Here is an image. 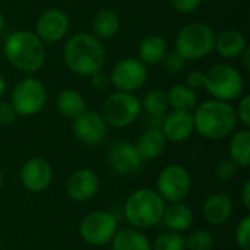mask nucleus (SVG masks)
<instances>
[{
  "label": "nucleus",
  "instance_id": "1",
  "mask_svg": "<svg viewBox=\"0 0 250 250\" xmlns=\"http://www.w3.org/2000/svg\"><path fill=\"white\" fill-rule=\"evenodd\" d=\"M63 60L67 69L78 76H91L103 69L105 48L97 37L86 32L72 35L63 47Z\"/></svg>",
  "mask_w": 250,
  "mask_h": 250
},
{
  "label": "nucleus",
  "instance_id": "2",
  "mask_svg": "<svg viewBox=\"0 0 250 250\" xmlns=\"http://www.w3.org/2000/svg\"><path fill=\"white\" fill-rule=\"evenodd\" d=\"M193 111L195 130L207 139H224L236 129V108L227 101L208 100L202 104H198Z\"/></svg>",
  "mask_w": 250,
  "mask_h": 250
},
{
  "label": "nucleus",
  "instance_id": "3",
  "mask_svg": "<svg viewBox=\"0 0 250 250\" xmlns=\"http://www.w3.org/2000/svg\"><path fill=\"white\" fill-rule=\"evenodd\" d=\"M4 57L18 70L32 75L38 72L45 62V48L42 41L31 31H16L10 34L3 47Z\"/></svg>",
  "mask_w": 250,
  "mask_h": 250
},
{
  "label": "nucleus",
  "instance_id": "4",
  "mask_svg": "<svg viewBox=\"0 0 250 250\" xmlns=\"http://www.w3.org/2000/svg\"><path fill=\"white\" fill-rule=\"evenodd\" d=\"M166 208L164 199L152 189H138L129 195L125 202V217L127 223L138 230L154 227L161 221Z\"/></svg>",
  "mask_w": 250,
  "mask_h": 250
},
{
  "label": "nucleus",
  "instance_id": "5",
  "mask_svg": "<svg viewBox=\"0 0 250 250\" xmlns=\"http://www.w3.org/2000/svg\"><path fill=\"white\" fill-rule=\"evenodd\" d=\"M214 29L204 22L188 23L176 35L174 50L186 60H199L209 56L215 48Z\"/></svg>",
  "mask_w": 250,
  "mask_h": 250
},
{
  "label": "nucleus",
  "instance_id": "6",
  "mask_svg": "<svg viewBox=\"0 0 250 250\" xmlns=\"http://www.w3.org/2000/svg\"><path fill=\"white\" fill-rule=\"evenodd\" d=\"M204 88L214 100L229 103L242 95L245 82L242 73L236 67L227 63H218L205 72Z\"/></svg>",
  "mask_w": 250,
  "mask_h": 250
},
{
  "label": "nucleus",
  "instance_id": "7",
  "mask_svg": "<svg viewBox=\"0 0 250 250\" xmlns=\"http://www.w3.org/2000/svg\"><path fill=\"white\" fill-rule=\"evenodd\" d=\"M142 113L141 101L136 95L130 92H113L110 94L101 105V117L105 125L122 129L130 126Z\"/></svg>",
  "mask_w": 250,
  "mask_h": 250
},
{
  "label": "nucleus",
  "instance_id": "8",
  "mask_svg": "<svg viewBox=\"0 0 250 250\" xmlns=\"http://www.w3.org/2000/svg\"><path fill=\"white\" fill-rule=\"evenodd\" d=\"M45 101V86L34 76H26L16 82L10 94V104L19 116H34L40 113L44 108Z\"/></svg>",
  "mask_w": 250,
  "mask_h": 250
},
{
  "label": "nucleus",
  "instance_id": "9",
  "mask_svg": "<svg viewBox=\"0 0 250 250\" xmlns=\"http://www.w3.org/2000/svg\"><path fill=\"white\" fill-rule=\"evenodd\" d=\"M117 231V220L105 211H92L86 214L79 224L82 240L91 246H104L111 242Z\"/></svg>",
  "mask_w": 250,
  "mask_h": 250
},
{
  "label": "nucleus",
  "instance_id": "10",
  "mask_svg": "<svg viewBox=\"0 0 250 250\" xmlns=\"http://www.w3.org/2000/svg\"><path fill=\"white\" fill-rule=\"evenodd\" d=\"M190 174L177 164L166 167L157 179V192L164 202H182L190 192Z\"/></svg>",
  "mask_w": 250,
  "mask_h": 250
},
{
  "label": "nucleus",
  "instance_id": "11",
  "mask_svg": "<svg viewBox=\"0 0 250 250\" xmlns=\"http://www.w3.org/2000/svg\"><path fill=\"white\" fill-rule=\"evenodd\" d=\"M110 83H113L117 91L130 92L141 89L146 81L148 72L146 66L139 59L126 57L117 62L110 72Z\"/></svg>",
  "mask_w": 250,
  "mask_h": 250
},
{
  "label": "nucleus",
  "instance_id": "12",
  "mask_svg": "<svg viewBox=\"0 0 250 250\" xmlns=\"http://www.w3.org/2000/svg\"><path fill=\"white\" fill-rule=\"evenodd\" d=\"M107 163L116 174L130 176L142 167L144 158L135 144L129 141H119L108 149Z\"/></svg>",
  "mask_w": 250,
  "mask_h": 250
},
{
  "label": "nucleus",
  "instance_id": "13",
  "mask_svg": "<svg viewBox=\"0 0 250 250\" xmlns=\"http://www.w3.org/2000/svg\"><path fill=\"white\" fill-rule=\"evenodd\" d=\"M72 130L75 138L81 144L86 146H94L105 139L107 125L100 113L94 110H85L79 117L73 120Z\"/></svg>",
  "mask_w": 250,
  "mask_h": 250
},
{
  "label": "nucleus",
  "instance_id": "14",
  "mask_svg": "<svg viewBox=\"0 0 250 250\" xmlns=\"http://www.w3.org/2000/svg\"><path fill=\"white\" fill-rule=\"evenodd\" d=\"M70 22L67 15L60 9L44 10L35 23V34L42 42H57L63 40L69 31Z\"/></svg>",
  "mask_w": 250,
  "mask_h": 250
},
{
  "label": "nucleus",
  "instance_id": "15",
  "mask_svg": "<svg viewBox=\"0 0 250 250\" xmlns=\"http://www.w3.org/2000/svg\"><path fill=\"white\" fill-rule=\"evenodd\" d=\"M53 180V170L50 164L40 157L26 160L21 168V182L29 192L38 193L45 190Z\"/></svg>",
  "mask_w": 250,
  "mask_h": 250
},
{
  "label": "nucleus",
  "instance_id": "16",
  "mask_svg": "<svg viewBox=\"0 0 250 250\" xmlns=\"http://www.w3.org/2000/svg\"><path fill=\"white\" fill-rule=\"evenodd\" d=\"M160 129L168 142H185L190 138V135L195 130L193 114L190 111L180 110H173L168 114L166 113Z\"/></svg>",
  "mask_w": 250,
  "mask_h": 250
},
{
  "label": "nucleus",
  "instance_id": "17",
  "mask_svg": "<svg viewBox=\"0 0 250 250\" xmlns=\"http://www.w3.org/2000/svg\"><path fill=\"white\" fill-rule=\"evenodd\" d=\"M100 188L98 176L89 168H79L70 174L66 183V192L76 202H86L95 196Z\"/></svg>",
  "mask_w": 250,
  "mask_h": 250
},
{
  "label": "nucleus",
  "instance_id": "18",
  "mask_svg": "<svg viewBox=\"0 0 250 250\" xmlns=\"http://www.w3.org/2000/svg\"><path fill=\"white\" fill-rule=\"evenodd\" d=\"M202 214L209 224L221 226L231 218L233 201L224 192L214 193L205 199L204 207H202Z\"/></svg>",
  "mask_w": 250,
  "mask_h": 250
},
{
  "label": "nucleus",
  "instance_id": "19",
  "mask_svg": "<svg viewBox=\"0 0 250 250\" xmlns=\"http://www.w3.org/2000/svg\"><path fill=\"white\" fill-rule=\"evenodd\" d=\"M161 221L168 230L183 233L190 229L193 223V212L182 202H170V205L164 208Z\"/></svg>",
  "mask_w": 250,
  "mask_h": 250
},
{
  "label": "nucleus",
  "instance_id": "20",
  "mask_svg": "<svg viewBox=\"0 0 250 250\" xmlns=\"http://www.w3.org/2000/svg\"><path fill=\"white\" fill-rule=\"evenodd\" d=\"M248 47L246 37L237 29H226L215 37V48L221 57L236 59Z\"/></svg>",
  "mask_w": 250,
  "mask_h": 250
},
{
  "label": "nucleus",
  "instance_id": "21",
  "mask_svg": "<svg viewBox=\"0 0 250 250\" xmlns=\"http://www.w3.org/2000/svg\"><path fill=\"white\" fill-rule=\"evenodd\" d=\"M167 139L163 135L161 129H146L138 138L135 144L144 161H151L158 158L166 149Z\"/></svg>",
  "mask_w": 250,
  "mask_h": 250
},
{
  "label": "nucleus",
  "instance_id": "22",
  "mask_svg": "<svg viewBox=\"0 0 250 250\" xmlns=\"http://www.w3.org/2000/svg\"><path fill=\"white\" fill-rule=\"evenodd\" d=\"M92 35L98 40H110L120 31V18L113 9L98 10L91 22Z\"/></svg>",
  "mask_w": 250,
  "mask_h": 250
},
{
  "label": "nucleus",
  "instance_id": "23",
  "mask_svg": "<svg viewBox=\"0 0 250 250\" xmlns=\"http://www.w3.org/2000/svg\"><path fill=\"white\" fill-rule=\"evenodd\" d=\"M56 107L63 117L75 120L86 110V103L81 92L67 88L59 92L56 98Z\"/></svg>",
  "mask_w": 250,
  "mask_h": 250
},
{
  "label": "nucleus",
  "instance_id": "24",
  "mask_svg": "<svg viewBox=\"0 0 250 250\" xmlns=\"http://www.w3.org/2000/svg\"><path fill=\"white\" fill-rule=\"evenodd\" d=\"M113 250H152L149 240L138 229H120L111 239Z\"/></svg>",
  "mask_w": 250,
  "mask_h": 250
},
{
  "label": "nucleus",
  "instance_id": "25",
  "mask_svg": "<svg viewBox=\"0 0 250 250\" xmlns=\"http://www.w3.org/2000/svg\"><path fill=\"white\" fill-rule=\"evenodd\" d=\"M167 41L161 35H148L145 37L138 48L139 60L146 64H157L161 63L163 57L167 53Z\"/></svg>",
  "mask_w": 250,
  "mask_h": 250
},
{
  "label": "nucleus",
  "instance_id": "26",
  "mask_svg": "<svg viewBox=\"0 0 250 250\" xmlns=\"http://www.w3.org/2000/svg\"><path fill=\"white\" fill-rule=\"evenodd\" d=\"M168 104L173 110L180 111H193L198 105V97L192 88H189L186 83H177L173 85L168 91Z\"/></svg>",
  "mask_w": 250,
  "mask_h": 250
},
{
  "label": "nucleus",
  "instance_id": "27",
  "mask_svg": "<svg viewBox=\"0 0 250 250\" xmlns=\"http://www.w3.org/2000/svg\"><path fill=\"white\" fill-rule=\"evenodd\" d=\"M230 158L239 167H249L250 164V132L248 129L234 133L229 145Z\"/></svg>",
  "mask_w": 250,
  "mask_h": 250
},
{
  "label": "nucleus",
  "instance_id": "28",
  "mask_svg": "<svg viewBox=\"0 0 250 250\" xmlns=\"http://www.w3.org/2000/svg\"><path fill=\"white\" fill-rule=\"evenodd\" d=\"M142 108L145 110L146 114H152V116H164L167 113V110L170 108L168 104V94L167 91L161 89V88H154L151 91H148L141 103Z\"/></svg>",
  "mask_w": 250,
  "mask_h": 250
},
{
  "label": "nucleus",
  "instance_id": "29",
  "mask_svg": "<svg viewBox=\"0 0 250 250\" xmlns=\"http://www.w3.org/2000/svg\"><path fill=\"white\" fill-rule=\"evenodd\" d=\"M152 250H185V237L182 233L177 231H164L151 245Z\"/></svg>",
  "mask_w": 250,
  "mask_h": 250
},
{
  "label": "nucleus",
  "instance_id": "30",
  "mask_svg": "<svg viewBox=\"0 0 250 250\" xmlns=\"http://www.w3.org/2000/svg\"><path fill=\"white\" fill-rule=\"evenodd\" d=\"M185 246L188 250H211L214 246V237L207 230H193L185 237Z\"/></svg>",
  "mask_w": 250,
  "mask_h": 250
},
{
  "label": "nucleus",
  "instance_id": "31",
  "mask_svg": "<svg viewBox=\"0 0 250 250\" xmlns=\"http://www.w3.org/2000/svg\"><path fill=\"white\" fill-rule=\"evenodd\" d=\"M186 59L176 50H167L166 56L163 57L161 63L164 66V69L170 73V75H179L185 67H186Z\"/></svg>",
  "mask_w": 250,
  "mask_h": 250
},
{
  "label": "nucleus",
  "instance_id": "32",
  "mask_svg": "<svg viewBox=\"0 0 250 250\" xmlns=\"http://www.w3.org/2000/svg\"><path fill=\"white\" fill-rule=\"evenodd\" d=\"M239 166L231 160V158H224L221 160L217 167H215V176L221 182H230L236 177Z\"/></svg>",
  "mask_w": 250,
  "mask_h": 250
},
{
  "label": "nucleus",
  "instance_id": "33",
  "mask_svg": "<svg viewBox=\"0 0 250 250\" xmlns=\"http://www.w3.org/2000/svg\"><path fill=\"white\" fill-rule=\"evenodd\" d=\"M236 243L242 250H250V217L246 215L237 224Z\"/></svg>",
  "mask_w": 250,
  "mask_h": 250
},
{
  "label": "nucleus",
  "instance_id": "34",
  "mask_svg": "<svg viewBox=\"0 0 250 250\" xmlns=\"http://www.w3.org/2000/svg\"><path fill=\"white\" fill-rule=\"evenodd\" d=\"M237 122H240L246 129L250 126V95L246 94L240 98L239 107L236 110Z\"/></svg>",
  "mask_w": 250,
  "mask_h": 250
},
{
  "label": "nucleus",
  "instance_id": "35",
  "mask_svg": "<svg viewBox=\"0 0 250 250\" xmlns=\"http://www.w3.org/2000/svg\"><path fill=\"white\" fill-rule=\"evenodd\" d=\"M16 111L10 101H0V126H9L16 119Z\"/></svg>",
  "mask_w": 250,
  "mask_h": 250
},
{
  "label": "nucleus",
  "instance_id": "36",
  "mask_svg": "<svg viewBox=\"0 0 250 250\" xmlns=\"http://www.w3.org/2000/svg\"><path fill=\"white\" fill-rule=\"evenodd\" d=\"M202 0H170V4L179 13H192L201 6Z\"/></svg>",
  "mask_w": 250,
  "mask_h": 250
},
{
  "label": "nucleus",
  "instance_id": "37",
  "mask_svg": "<svg viewBox=\"0 0 250 250\" xmlns=\"http://www.w3.org/2000/svg\"><path fill=\"white\" fill-rule=\"evenodd\" d=\"M89 78H91L92 88L97 89V91H105L110 86V76L105 72H103V69L95 72V73H92Z\"/></svg>",
  "mask_w": 250,
  "mask_h": 250
},
{
  "label": "nucleus",
  "instance_id": "38",
  "mask_svg": "<svg viewBox=\"0 0 250 250\" xmlns=\"http://www.w3.org/2000/svg\"><path fill=\"white\" fill-rule=\"evenodd\" d=\"M186 85L189 88H192L193 91L204 88V85H205V72H201V70L189 72L188 76H186Z\"/></svg>",
  "mask_w": 250,
  "mask_h": 250
},
{
  "label": "nucleus",
  "instance_id": "39",
  "mask_svg": "<svg viewBox=\"0 0 250 250\" xmlns=\"http://www.w3.org/2000/svg\"><path fill=\"white\" fill-rule=\"evenodd\" d=\"M242 202L246 209H250V182H246L242 190Z\"/></svg>",
  "mask_w": 250,
  "mask_h": 250
},
{
  "label": "nucleus",
  "instance_id": "40",
  "mask_svg": "<svg viewBox=\"0 0 250 250\" xmlns=\"http://www.w3.org/2000/svg\"><path fill=\"white\" fill-rule=\"evenodd\" d=\"M239 57H242L243 70H245V72H250V50H249V47H246V48L243 50V53H242Z\"/></svg>",
  "mask_w": 250,
  "mask_h": 250
},
{
  "label": "nucleus",
  "instance_id": "41",
  "mask_svg": "<svg viewBox=\"0 0 250 250\" xmlns=\"http://www.w3.org/2000/svg\"><path fill=\"white\" fill-rule=\"evenodd\" d=\"M4 91H6V79L3 78V75H0V98L3 97Z\"/></svg>",
  "mask_w": 250,
  "mask_h": 250
},
{
  "label": "nucleus",
  "instance_id": "42",
  "mask_svg": "<svg viewBox=\"0 0 250 250\" xmlns=\"http://www.w3.org/2000/svg\"><path fill=\"white\" fill-rule=\"evenodd\" d=\"M3 26H4V18H3V15L0 13V32L3 31Z\"/></svg>",
  "mask_w": 250,
  "mask_h": 250
},
{
  "label": "nucleus",
  "instance_id": "43",
  "mask_svg": "<svg viewBox=\"0 0 250 250\" xmlns=\"http://www.w3.org/2000/svg\"><path fill=\"white\" fill-rule=\"evenodd\" d=\"M3 182H4V177H3V171H1V168H0V189L3 188Z\"/></svg>",
  "mask_w": 250,
  "mask_h": 250
}]
</instances>
